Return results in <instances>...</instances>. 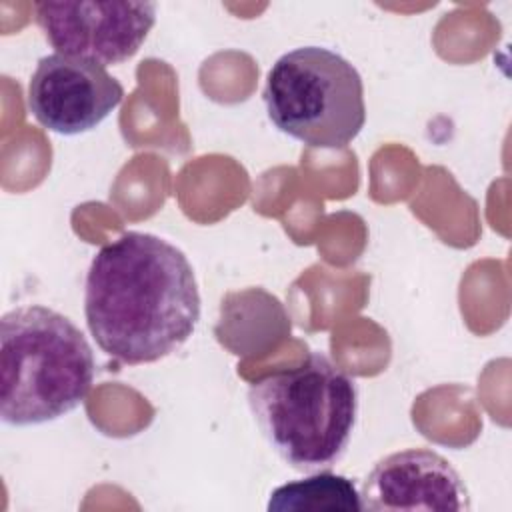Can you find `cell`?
Here are the masks:
<instances>
[{
  "label": "cell",
  "instance_id": "6da1fadb",
  "mask_svg": "<svg viewBox=\"0 0 512 512\" xmlns=\"http://www.w3.org/2000/svg\"><path fill=\"white\" fill-rule=\"evenodd\" d=\"M200 292L186 254L148 232H124L92 258L84 316L96 344L124 364L176 352L200 320Z\"/></svg>",
  "mask_w": 512,
  "mask_h": 512
},
{
  "label": "cell",
  "instance_id": "8992f818",
  "mask_svg": "<svg viewBox=\"0 0 512 512\" xmlns=\"http://www.w3.org/2000/svg\"><path fill=\"white\" fill-rule=\"evenodd\" d=\"M122 98V84L104 66L54 52L38 60L26 104L46 130L76 136L94 130Z\"/></svg>",
  "mask_w": 512,
  "mask_h": 512
},
{
  "label": "cell",
  "instance_id": "7a4b0ae2",
  "mask_svg": "<svg viewBox=\"0 0 512 512\" xmlns=\"http://www.w3.org/2000/svg\"><path fill=\"white\" fill-rule=\"evenodd\" d=\"M96 374L80 328L46 306H18L0 320V418L24 428L58 420L88 396Z\"/></svg>",
  "mask_w": 512,
  "mask_h": 512
},
{
  "label": "cell",
  "instance_id": "ba28073f",
  "mask_svg": "<svg viewBox=\"0 0 512 512\" xmlns=\"http://www.w3.org/2000/svg\"><path fill=\"white\" fill-rule=\"evenodd\" d=\"M270 512H286V510H342V512H358L362 510L360 492L356 484L328 470L310 472V476L286 482L272 490L268 498Z\"/></svg>",
  "mask_w": 512,
  "mask_h": 512
},
{
  "label": "cell",
  "instance_id": "277c9868",
  "mask_svg": "<svg viewBox=\"0 0 512 512\" xmlns=\"http://www.w3.org/2000/svg\"><path fill=\"white\" fill-rule=\"evenodd\" d=\"M262 98L272 124L310 148H346L366 122L360 72L322 46L282 54L266 74Z\"/></svg>",
  "mask_w": 512,
  "mask_h": 512
},
{
  "label": "cell",
  "instance_id": "5b68a950",
  "mask_svg": "<svg viewBox=\"0 0 512 512\" xmlns=\"http://www.w3.org/2000/svg\"><path fill=\"white\" fill-rule=\"evenodd\" d=\"M34 18L50 46L100 66L132 58L156 22L154 2H38Z\"/></svg>",
  "mask_w": 512,
  "mask_h": 512
},
{
  "label": "cell",
  "instance_id": "3957f363",
  "mask_svg": "<svg viewBox=\"0 0 512 512\" xmlns=\"http://www.w3.org/2000/svg\"><path fill=\"white\" fill-rule=\"evenodd\" d=\"M248 408L268 446L298 472L330 470L346 452L358 414L356 380L322 352L254 380Z\"/></svg>",
  "mask_w": 512,
  "mask_h": 512
},
{
  "label": "cell",
  "instance_id": "52a82bcc",
  "mask_svg": "<svg viewBox=\"0 0 512 512\" xmlns=\"http://www.w3.org/2000/svg\"><path fill=\"white\" fill-rule=\"evenodd\" d=\"M362 510H470L456 468L428 448H406L380 458L360 490Z\"/></svg>",
  "mask_w": 512,
  "mask_h": 512
}]
</instances>
